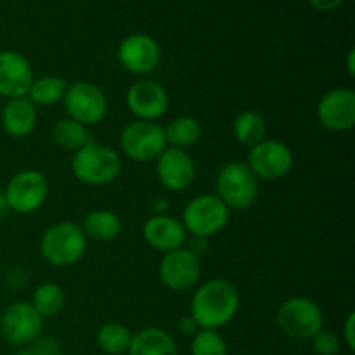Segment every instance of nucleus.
<instances>
[{
    "mask_svg": "<svg viewBox=\"0 0 355 355\" xmlns=\"http://www.w3.org/2000/svg\"><path fill=\"white\" fill-rule=\"evenodd\" d=\"M257 179L277 180L288 175L293 166V155L284 142L274 139H263L250 148L248 163Z\"/></svg>",
    "mask_w": 355,
    "mask_h": 355,
    "instance_id": "10",
    "label": "nucleus"
},
{
    "mask_svg": "<svg viewBox=\"0 0 355 355\" xmlns=\"http://www.w3.org/2000/svg\"><path fill=\"white\" fill-rule=\"evenodd\" d=\"M277 326L293 340H311L324 326L321 307L307 297L288 298L277 309Z\"/></svg>",
    "mask_w": 355,
    "mask_h": 355,
    "instance_id": "5",
    "label": "nucleus"
},
{
    "mask_svg": "<svg viewBox=\"0 0 355 355\" xmlns=\"http://www.w3.org/2000/svg\"><path fill=\"white\" fill-rule=\"evenodd\" d=\"M217 196L229 210H245L259 198V179L246 163L231 162L218 172Z\"/></svg>",
    "mask_w": 355,
    "mask_h": 355,
    "instance_id": "4",
    "label": "nucleus"
},
{
    "mask_svg": "<svg viewBox=\"0 0 355 355\" xmlns=\"http://www.w3.org/2000/svg\"><path fill=\"white\" fill-rule=\"evenodd\" d=\"M35 80L30 61L16 51H0V96L26 97Z\"/></svg>",
    "mask_w": 355,
    "mask_h": 355,
    "instance_id": "17",
    "label": "nucleus"
},
{
    "mask_svg": "<svg viewBox=\"0 0 355 355\" xmlns=\"http://www.w3.org/2000/svg\"><path fill=\"white\" fill-rule=\"evenodd\" d=\"M239 311V293L229 281L211 279L201 284L191 302V318L201 329L229 324Z\"/></svg>",
    "mask_w": 355,
    "mask_h": 355,
    "instance_id": "1",
    "label": "nucleus"
},
{
    "mask_svg": "<svg viewBox=\"0 0 355 355\" xmlns=\"http://www.w3.org/2000/svg\"><path fill=\"white\" fill-rule=\"evenodd\" d=\"M128 355H177L172 336L162 328H144L132 335Z\"/></svg>",
    "mask_w": 355,
    "mask_h": 355,
    "instance_id": "20",
    "label": "nucleus"
},
{
    "mask_svg": "<svg viewBox=\"0 0 355 355\" xmlns=\"http://www.w3.org/2000/svg\"><path fill=\"white\" fill-rule=\"evenodd\" d=\"M66 89H68V85H66L64 78L47 75L35 78L26 96L35 106H52V104L62 101Z\"/></svg>",
    "mask_w": 355,
    "mask_h": 355,
    "instance_id": "25",
    "label": "nucleus"
},
{
    "mask_svg": "<svg viewBox=\"0 0 355 355\" xmlns=\"http://www.w3.org/2000/svg\"><path fill=\"white\" fill-rule=\"evenodd\" d=\"M97 347L106 355L127 354L132 342V333L120 322H106L97 331Z\"/></svg>",
    "mask_w": 355,
    "mask_h": 355,
    "instance_id": "26",
    "label": "nucleus"
},
{
    "mask_svg": "<svg viewBox=\"0 0 355 355\" xmlns=\"http://www.w3.org/2000/svg\"><path fill=\"white\" fill-rule=\"evenodd\" d=\"M85 250L87 236L75 222H59L49 227L40 239L42 257L55 267L75 266Z\"/></svg>",
    "mask_w": 355,
    "mask_h": 355,
    "instance_id": "3",
    "label": "nucleus"
},
{
    "mask_svg": "<svg viewBox=\"0 0 355 355\" xmlns=\"http://www.w3.org/2000/svg\"><path fill=\"white\" fill-rule=\"evenodd\" d=\"M146 243L156 252L170 253L186 245L187 231L182 222L170 215H155L142 227Z\"/></svg>",
    "mask_w": 355,
    "mask_h": 355,
    "instance_id": "18",
    "label": "nucleus"
},
{
    "mask_svg": "<svg viewBox=\"0 0 355 355\" xmlns=\"http://www.w3.org/2000/svg\"><path fill=\"white\" fill-rule=\"evenodd\" d=\"M229 211L231 210L222 203L217 194H203L186 205L182 225L194 238H211L227 225Z\"/></svg>",
    "mask_w": 355,
    "mask_h": 355,
    "instance_id": "6",
    "label": "nucleus"
},
{
    "mask_svg": "<svg viewBox=\"0 0 355 355\" xmlns=\"http://www.w3.org/2000/svg\"><path fill=\"white\" fill-rule=\"evenodd\" d=\"M64 107L69 118L78 123L97 125L107 113V99L103 90L90 82H75L66 89Z\"/></svg>",
    "mask_w": 355,
    "mask_h": 355,
    "instance_id": "9",
    "label": "nucleus"
},
{
    "mask_svg": "<svg viewBox=\"0 0 355 355\" xmlns=\"http://www.w3.org/2000/svg\"><path fill=\"white\" fill-rule=\"evenodd\" d=\"M309 2H311V6L314 7V9L322 10V12H328V10L338 9L345 0H309Z\"/></svg>",
    "mask_w": 355,
    "mask_h": 355,
    "instance_id": "33",
    "label": "nucleus"
},
{
    "mask_svg": "<svg viewBox=\"0 0 355 355\" xmlns=\"http://www.w3.org/2000/svg\"><path fill=\"white\" fill-rule=\"evenodd\" d=\"M166 144L177 149L193 148L201 139V125L200 121L191 116H179L170 121L165 128Z\"/></svg>",
    "mask_w": 355,
    "mask_h": 355,
    "instance_id": "24",
    "label": "nucleus"
},
{
    "mask_svg": "<svg viewBox=\"0 0 355 355\" xmlns=\"http://www.w3.org/2000/svg\"><path fill=\"white\" fill-rule=\"evenodd\" d=\"M42 328H44V319L30 302H14L3 311L0 318V329H2L3 338L17 347L35 342Z\"/></svg>",
    "mask_w": 355,
    "mask_h": 355,
    "instance_id": "11",
    "label": "nucleus"
},
{
    "mask_svg": "<svg viewBox=\"0 0 355 355\" xmlns=\"http://www.w3.org/2000/svg\"><path fill=\"white\" fill-rule=\"evenodd\" d=\"M7 208L16 214L28 215L37 211L49 196V180L38 170H21L7 184Z\"/></svg>",
    "mask_w": 355,
    "mask_h": 355,
    "instance_id": "8",
    "label": "nucleus"
},
{
    "mask_svg": "<svg viewBox=\"0 0 355 355\" xmlns=\"http://www.w3.org/2000/svg\"><path fill=\"white\" fill-rule=\"evenodd\" d=\"M343 342L349 347V350H355V312L347 315V321L343 324Z\"/></svg>",
    "mask_w": 355,
    "mask_h": 355,
    "instance_id": "31",
    "label": "nucleus"
},
{
    "mask_svg": "<svg viewBox=\"0 0 355 355\" xmlns=\"http://www.w3.org/2000/svg\"><path fill=\"white\" fill-rule=\"evenodd\" d=\"M121 218L111 210H94L83 217L82 231L87 238L96 241H111L121 232Z\"/></svg>",
    "mask_w": 355,
    "mask_h": 355,
    "instance_id": "21",
    "label": "nucleus"
},
{
    "mask_svg": "<svg viewBox=\"0 0 355 355\" xmlns=\"http://www.w3.org/2000/svg\"><path fill=\"white\" fill-rule=\"evenodd\" d=\"M6 210H9V208H7V201H6V196H3V191H0V214H3Z\"/></svg>",
    "mask_w": 355,
    "mask_h": 355,
    "instance_id": "35",
    "label": "nucleus"
},
{
    "mask_svg": "<svg viewBox=\"0 0 355 355\" xmlns=\"http://www.w3.org/2000/svg\"><path fill=\"white\" fill-rule=\"evenodd\" d=\"M179 329H180V333H182L184 336H194L198 331H200L201 328H200V326H198V322L194 321V319L191 318V315H186V318L180 319Z\"/></svg>",
    "mask_w": 355,
    "mask_h": 355,
    "instance_id": "32",
    "label": "nucleus"
},
{
    "mask_svg": "<svg viewBox=\"0 0 355 355\" xmlns=\"http://www.w3.org/2000/svg\"><path fill=\"white\" fill-rule=\"evenodd\" d=\"M156 177L165 189L182 193L194 182L196 166L187 151L166 148L156 158Z\"/></svg>",
    "mask_w": 355,
    "mask_h": 355,
    "instance_id": "13",
    "label": "nucleus"
},
{
    "mask_svg": "<svg viewBox=\"0 0 355 355\" xmlns=\"http://www.w3.org/2000/svg\"><path fill=\"white\" fill-rule=\"evenodd\" d=\"M12 355H31V352H30V350H19V352H16Z\"/></svg>",
    "mask_w": 355,
    "mask_h": 355,
    "instance_id": "36",
    "label": "nucleus"
},
{
    "mask_svg": "<svg viewBox=\"0 0 355 355\" xmlns=\"http://www.w3.org/2000/svg\"><path fill=\"white\" fill-rule=\"evenodd\" d=\"M127 106L132 114L144 121H155L168 110V94L153 80H141L127 90Z\"/></svg>",
    "mask_w": 355,
    "mask_h": 355,
    "instance_id": "16",
    "label": "nucleus"
},
{
    "mask_svg": "<svg viewBox=\"0 0 355 355\" xmlns=\"http://www.w3.org/2000/svg\"><path fill=\"white\" fill-rule=\"evenodd\" d=\"M31 355H61V347L54 338H42L30 349Z\"/></svg>",
    "mask_w": 355,
    "mask_h": 355,
    "instance_id": "30",
    "label": "nucleus"
},
{
    "mask_svg": "<svg viewBox=\"0 0 355 355\" xmlns=\"http://www.w3.org/2000/svg\"><path fill=\"white\" fill-rule=\"evenodd\" d=\"M37 106L28 97L9 99L2 110V128L9 137H28L37 127Z\"/></svg>",
    "mask_w": 355,
    "mask_h": 355,
    "instance_id": "19",
    "label": "nucleus"
},
{
    "mask_svg": "<svg viewBox=\"0 0 355 355\" xmlns=\"http://www.w3.org/2000/svg\"><path fill=\"white\" fill-rule=\"evenodd\" d=\"M232 134L239 144L253 148L266 139L267 123L262 114L257 111H243L232 123Z\"/></svg>",
    "mask_w": 355,
    "mask_h": 355,
    "instance_id": "22",
    "label": "nucleus"
},
{
    "mask_svg": "<svg viewBox=\"0 0 355 355\" xmlns=\"http://www.w3.org/2000/svg\"><path fill=\"white\" fill-rule=\"evenodd\" d=\"M120 148L134 162H153L166 149L165 130L155 121H132L121 132Z\"/></svg>",
    "mask_w": 355,
    "mask_h": 355,
    "instance_id": "7",
    "label": "nucleus"
},
{
    "mask_svg": "<svg viewBox=\"0 0 355 355\" xmlns=\"http://www.w3.org/2000/svg\"><path fill=\"white\" fill-rule=\"evenodd\" d=\"M312 349L318 355H338L340 352V338L335 333L328 331V329L322 328L318 335L312 336Z\"/></svg>",
    "mask_w": 355,
    "mask_h": 355,
    "instance_id": "29",
    "label": "nucleus"
},
{
    "mask_svg": "<svg viewBox=\"0 0 355 355\" xmlns=\"http://www.w3.org/2000/svg\"><path fill=\"white\" fill-rule=\"evenodd\" d=\"M30 304L33 305V309L40 314L42 319L54 318L64 307V291L59 284L47 281L35 290Z\"/></svg>",
    "mask_w": 355,
    "mask_h": 355,
    "instance_id": "27",
    "label": "nucleus"
},
{
    "mask_svg": "<svg viewBox=\"0 0 355 355\" xmlns=\"http://www.w3.org/2000/svg\"><path fill=\"white\" fill-rule=\"evenodd\" d=\"M159 277L168 290L179 293L191 290L201 277L200 259L191 250L184 248L165 253L159 263Z\"/></svg>",
    "mask_w": 355,
    "mask_h": 355,
    "instance_id": "12",
    "label": "nucleus"
},
{
    "mask_svg": "<svg viewBox=\"0 0 355 355\" xmlns=\"http://www.w3.org/2000/svg\"><path fill=\"white\" fill-rule=\"evenodd\" d=\"M347 71L350 76H355V49H350L347 54Z\"/></svg>",
    "mask_w": 355,
    "mask_h": 355,
    "instance_id": "34",
    "label": "nucleus"
},
{
    "mask_svg": "<svg viewBox=\"0 0 355 355\" xmlns=\"http://www.w3.org/2000/svg\"><path fill=\"white\" fill-rule=\"evenodd\" d=\"M162 51L156 40L149 35L134 33L125 38L118 47V61L134 75H146L158 66Z\"/></svg>",
    "mask_w": 355,
    "mask_h": 355,
    "instance_id": "15",
    "label": "nucleus"
},
{
    "mask_svg": "<svg viewBox=\"0 0 355 355\" xmlns=\"http://www.w3.org/2000/svg\"><path fill=\"white\" fill-rule=\"evenodd\" d=\"M71 170L76 179L87 186H106L121 172L120 155L113 148L89 142L73 153Z\"/></svg>",
    "mask_w": 355,
    "mask_h": 355,
    "instance_id": "2",
    "label": "nucleus"
},
{
    "mask_svg": "<svg viewBox=\"0 0 355 355\" xmlns=\"http://www.w3.org/2000/svg\"><path fill=\"white\" fill-rule=\"evenodd\" d=\"M193 355H227V343L214 329H200L193 336Z\"/></svg>",
    "mask_w": 355,
    "mask_h": 355,
    "instance_id": "28",
    "label": "nucleus"
},
{
    "mask_svg": "<svg viewBox=\"0 0 355 355\" xmlns=\"http://www.w3.org/2000/svg\"><path fill=\"white\" fill-rule=\"evenodd\" d=\"M52 141L66 151H78L85 144L92 142L89 130L85 125L71 120V118H62L55 121L52 127Z\"/></svg>",
    "mask_w": 355,
    "mask_h": 355,
    "instance_id": "23",
    "label": "nucleus"
},
{
    "mask_svg": "<svg viewBox=\"0 0 355 355\" xmlns=\"http://www.w3.org/2000/svg\"><path fill=\"white\" fill-rule=\"evenodd\" d=\"M318 118L331 132H347L355 125V92L352 89H333L321 97Z\"/></svg>",
    "mask_w": 355,
    "mask_h": 355,
    "instance_id": "14",
    "label": "nucleus"
}]
</instances>
